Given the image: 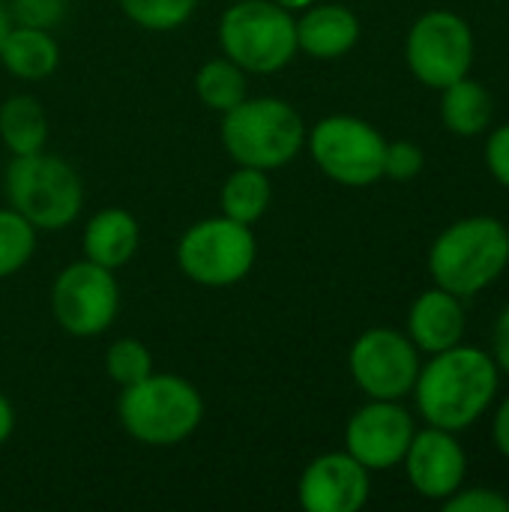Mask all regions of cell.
Here are the masks:
<instances>
[{"instance_id": "603a6c76", "label": "cell", "mask_w": 509, "mask_h": 512, "mask_svg": "<svg viewBox=\"0 0 509 512\" xmlns=\"http://www.w3.org/2000/svg\"><path fill=\"white\" fill-rule=\"evenodd\" d=\"M36 249V228L15 213L12 207H0V279L18 273Z\"/></svg>"}, {"instance_id": "ba28073f", "label": "cell", "mask_w": 509, "mask_h": 512, "mask_svg": "<svg viewBox=\"0 0 509 512\" xmlns=\"http://www.w3.org/2000/svg\"><path fill=\"white\" fill-rule=\"evenodd\" d=\"M315 165L339 186L363 189L384 177V135L351 114H333L306 135Z\"/></svg>"}, {"instance_id": "277c9868", "label": "cell", "mask_w": 509, "mask_h": 512, "mask_svg": "<svg viewBox=\"0 0 509 512\" xmlns=\"http://www.w3.org/2000/svg\"><path fill=\"white\" fill-rule=\"evenodd\" d=\"M117 417L126 435L138 444L174 447L201 426L204 399L186 378L150 372L144 381L123 387Z\"/></svg>"}, {"instance_id": "4316f807", "label": "cell", "mask_w": 509, "mask_h": 512, "mask_svg": "<svg viewBox=\"0 0 509 512\" xmlns=\"http://www.w3.org/2000/svg\"><path fill=\"white\" fill-rule=\"evenodd\" d=\"M66 9H69V0H12L9 18L15 24L51 30V27H57L63 21Z\"/></svg>"}, {"instance_id": "ac0fdd59", "label": "cell", "mask_w": 509, "mask_h": 512, "mask_svg": "<svg viewBox=\"0 0 509 512\" xmlns=\"http://www.w3.org/2000/svg\"><path fill=\"white\" fill-rule=\"evenodd\" d=\"M0 63L21 81H42L60 63V48L51 30L12 24L0 45Z\"/></svg>"}, {"instance_id": "44dd1931", "label": "cell", "mask_w": 509, "mask_h": 512, "mask_svg": "<svg viewBox=\"0 0 509 512\" xmlns=\"http://www.w3.org/2000/svg\"><path fill=\"white\" fill-rule=\"evenodd\" d=\"M270 195H273V189H270L267 171L237 165L228 174V180L222 183V192H219L222 216H228L234 222H243V225H255L267 213Z\"/></svg>"}, {"instance_id": "1f68e13d", "label": "cell", "mask_w": 509, "mask_h": 512, "mask_svg": "<svg viewBox=\"0 0 509 512\" xmlns=\"http://www.w3.org/2000/svg\"><path fill=\"white\" fill-rule=\"evenodd\" d=\"M12 429H15V411H12L9 399L0 393V444H6V441H9Z\"/></svg>"}, {"instance_id": "52a82bcc", "label": "cell", "mask_w": 509, "mask_h": 512, "mask_svg": "<svg viewBox=\"0 0 509 512\" xmlns=\"http://www.w3.org/2000/svg\"><path fill=\"white\" fill-rule=\"evenodd\" d=\"M258 258L252 225L228 216L195 222L177 243V267L204 288H228L249 276Z\"/></svg>"}, {"instance_id": "9a60e30c", "label": "cell", "mask_w": 509, "mask_h": 512, "mask_svg": "<svg viewBox=\"0 0 509 512\" xmlns=\"http://www.w3.org/2000/svg\"><path fill=\"white\" fill-rule=\"evenodd\" d=\"M465 327L468 321H465L462 297L438 285L423 291L408 309V339L423 354H441L459 345L465 339Z\"/></svg>"}, {"instance_id": "484cf974", "label": "cell", "mask_w": 509, "mask_h": 512, "mask_svg": "<svg viewBox=\"0 0 509 512\" xmlns=\"http://www.w3.org/2000/svg\"><path fill=\"white\" fill-rule=\"evenodd\" d=\"M426 165L423 147L414 141H387L384 150V177L396 180V183H408L414 180Z\"/></svg>"}, {"instance_id": "5bb4252c", "label": "cell", "mask_w": 509, "mask_h": 512, "mask_svg": "<svg viewBox=\"0 0 509 512\" xmlns=\"http://www.w3.org/2000/svg\"><path fill=\"white\" fill-rule=\"evenodd\" d=\"M408 483L417 495L426 501H444L459 486H465L468 477V456L459 444L456 432L429 426L423 432H414L408 453L402 459Z\"/></svg>"}, {"instance_id": "836d02e7", "label": "cell", "mask_w": 509, "mask_h": 512, "mask_svg": "<svg viewBox=\"0 0 509 512\" xmlns=\"http://www.w3.org/2000/svg\"><path fill=\"white\" fill-rule=\"evenodd\" d=\"M9 27H12V18H9V12L0 6V45H3V36L9 33Z\"/></svg>"}, {"instance_id": "e0dca14e", "label": "cell", "mask_w": 509, "mask_h": 512, "mask_svg": "<svg viewBox=\"0 0 509 512\" xmlns=\"http://www.w3.org/2000/svg\"><path fill=\"white\" fill-rule=\"evenodd\" d=\"M138 243H141L138 219L123 207L99 210L87 222L84 237H81L84 258L99 264V267H108V270H117V267L129 264L132 255L138 252Z\"/></svg>"}, {"instance_id": "2e32d148", "label": "cell", "mask_w": 509, "mask_h": 512, "mask_svg": "<svg viewBox=\"0 0 509 512\" xmlns=\"http://www.w3.org/2000/svg\"><path fill=\"white\" fill-rule=\"evenodd\" d=\"M360 39V18L342 3L306 6L297 18V51L315 60L345 57Z\"/></svg>"}, {"instance_id": "8992f818", "label": "cell", "mask_w": 509, "mask_h": 512, "mask_svg": "<svg viewBox=\"0 0 509 512\" xmlns=\"http://www.w3.org/2000/svg\"><path fill=\"white\" fill-rule=\"evenodd\" d=\"M219 45L246 75L279 72L297 54V18L273 0H237L219 21Z\"/></svg>"}, {"instance_id": "d4e9b609", "label": "cell", "mask_w": 509, "mask_h": 512, "mask_svg": "<svg viewBox=\"0 0 509 512\" xmlns=\"http://www.w3.org/2000/svg\"><path fill=\"white\" fill-rule=\"evenodd\" d=\"M105 369H108V378L123 390V387H132V384L144 381L153 372V357H150L144 342L117 339L105 351Z\"/></svg>"}, {"instance_id": "cb8c5ba5", "label": "cell", "mask_w": 509, "mask_h": 512, "mask_svg": "<svg viewBox=\"0 0 509 512\" xmlns=\"http://www.w3.org/2000/svg\"><path fill=\"white\" fill-rule=\"evenodd\" d=\"M198 0H120V9L129 21L144 30H174L189 21Z\"/></svg>"}, {"instance_id": "f546056e", "label": "cell", "mask_w": 509, "mask_h": 512, "mask_svg": "<svg viewBox=\"0 0 509 512\" xmlns=\"http://www.w3.org/2000/svg\"><path fill=\"white\" fill-rule=\"evenodd\" d=\"M492 357L498 363V369L509 375V306L498 315L495 330H492Z\"/></svg>"}, {"instance_id": "83f0119b", "label": "cell", "mask_w": 509, "mask_h": 512, "mask_svg": "<svg viewBox=\"0 0 509 512\" xmlns=\"http://www.w3.org/2000/svg\"><path fill=\"white\" fill-rule=\"evenodd\" d=\"M441 504L447 512H509V498H504L495 489H483V486H474V489L459 486Z\"/></svg>"}, {"instance_id": "30bf717a", "label": "cell", "mask_w": 509, "mask_h": 512, "mask_svg": "<svg viewBox=\"0 0 509 512\" xmlns=\"http://www.w3.org/2000/svg\"><path fill=\"white\" fill-rule=\"evenodd\" d=\"M120 312V285L114 270L93 261L63 267L51 285V315L69 336L90 339L105 333Z\"/></svg>"}, {"instance_id": "4fadbf2b", "label": "cell", "mask_w": 509, "mask_h": 512, "mask_svg": "<svg viewBox=\"0 0 509 512\" xmlns=\"http://www.w3.org/2000/svg\"><path fill=\"white\" fill-rule=\"evenodd\" d=\"M372 471L348 450L324 453L306 465L297 483V501L306 512H357L372 492Z\"/></svg>"}, {"instance_id": "f1b7e54d", "label": "cell", "mask_w": 509, "mask_h": 512, "mask_svg": "<svg viewBox=\"0 0 509 512\" xmlns=\"http://www.w3.org/2000/svg\"><path fill=\"white\" fill-rule=\"evenodd\" d=\"M486 168L492 177L509 189V123L498 126L486 138Z\"/></svg>"}, {"instance_id": "d6a6232c", "label": "cell", "mask_w": 509, "mask_h": 512, "mask_svg": "<svg viewBox=\"0 0 509 512\" xmlns=\"http://www.w3.org/2000/svg\"><path fill=\"white\" fill-rule=\"evenodd\" d=\"M273 3H279V6H285L288 12H294V9H306V6H312L315 0H273Z\"/></svg>"}, {"instance_id": "7a4b0ae2", "label": "cell", "mask_w": 509, "mask_h": 512, "mask_svg": "<svg viewBox=\"0 0 509 512\" xmlns=\"http://www.w3.org/2000/svg\"><path fill=\"white\" fill-rule=\"evenodd\" d=\"M509 264V228L495 216H465L447 225L429 249V273L456 297H477Z\"/></svg>"}, {"instance_id": "3957f363", "label": "cell", "mask_w": 509, "mask_h": 512, "mask_svg": "<svg viewBox=\"0 0 509 512\" xmlns=\"http://www.w3.org/2000/svg\"><path fill=\"white\" fill-rule=\"evenodd\" d=\"M222 147L237 165L276 171L297 159L306 144V123L297 108L276 96L243 99L222 114Z\"/></svg>"}, {"instance_id": "8fae6325", "label": "cell", "mask_w": 509, "mask_h": 512, "mask_svg": "<svg viewBox=\"0 0 509 512\" xmlns=\"http://www.w3.org/2000/svg\"><path fill=\"white\" fill-rule=\"evenodd\" d=\"M348 369L354 384L369 399L402 402L411 396L420 375V351L417 345L390 327L366 330L348 354Z\"/></svg>"}, {"instance_id": "9c48e42d", "label": "cell", "mask_w": 509, "mask_h": 512, "mask_svg": "<svg viewBox=\"0 0 509 512\" xmlns=\"http://www.w3.org/2000/svg\"><path fill=\"white\" fill-rule=\"evenodd\" d=\"M474 51L477 45L471 24L450 9L423 12L405 39V60L411 75L432 90H444L447 84L471 75Z\"/></svg>"}, {"instance_id": "7402d4cb", "label": "cell", "mask_w": 509, "mask_h": 512, "mask_svg": "<svg viewBox=\"0 0 509 512\" xmlns=\"http://www.w3.org/2000/svg\"><path fill=\"white\" fill-rule=\"evenodd\" d=\"M195 93L210 111L225 114L246 99V72L228 57L207 60L195 72Z\"/></svg>"}, {"instance_id": "6da1fadb", "label": "cell", "mask_w": 509, "mask_h": 512, "mask_svg": "<svg viewBox=\"0 0 509 512\" xmlns=\"http://www.w3.org/2000/svg\"><path fill=\"white\" fill-rule=\"evenodd\" d=\"M501 384V369L495 357L483 348L453 345L441 354H432L420 366L414 399L417 411L429 426L462 432L474 426L495 402Z\"/></svg>"}, {"instance_id": "d6986e66", "label": "cell", "mask_w": 509, "mask_h": 512, "mask_svg": "<svg viewBox=\"0 0 509 512\" xmlns=\"http://www.w3.org/2000/svg\"><path fill=\"white\" fill-rule=\"evenodd\" d=\"M441 120L459 138L483 135L486 129H492L495 99L480 81L465 75L441 90Z\"/></svg>"}, {"instance_id": "7c38bea8", "label": "cell", "mask_w": 509, "mask_h": 512, "mask_svg": "<svg viewBox=\"0 0 509 512\" xmlns=\"http://www.w3.org/2000/svg\"><path fill=\"white\" fill-rule=\"evenodd\" d=\"M414 432V417L399 402L369 399L345 426V450L369 471H390L402 465Z\"/></svg>"}, {"instance_id": "5b68a950", "label": "cell", "mask_w": 509, "mask_h": 512, "mask_svg": "<svg viewBox=\"0 0 509 512\" xmlns=\"http://www.w3.org/2000/svg\"><path fill=\"white\" fill-rule=\"evenodd\" d=\"M3 189L9 207L21 213L36 231L69 228L84 207V186L78 171L54 153L12 156L6 165Z\"/></svg>"}, {"instance_id": "ffe728a7", "label": "cell", "mask_w": 509, "mask_h": 512, "mask_svg": "<svg viewBox=\"0 0 509 512\" xmlns=\"http://www.w3.org/2000/svg\"><path fill=\"white\" fill-rule=\"evenodd\" d=\"M0 141L12 156H30L45 150L48 141L45 108L27 93L9 96L0 105Z\"/></svg>"}, {"instance_id": "4dcf8cb0", "label": "cell", "mask_w": 509, "mask_h": 512, "mask_svg": "<svg viewBox=\"0 0 509 512\" xmlns=\"http://www.w3.org/2000/svg\"><path fill=\"white\" fill-rule=\"evenodd\" d=\"M492 441L498 447V453L509 459V396L498 405L495 420H492Z\"/></svg>"}]
</instances>
